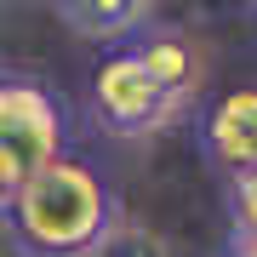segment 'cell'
Wrapping results in <instances>:
<instances>
[{
  "mask_svg": "<svg viewBox=\"0 0 257 257\" xmlns=\"http://www.w3.org/2000/svg\"><path fill=\"white\" fill-rule=\"evenodd\" d=\"M6 217L29 257H80L86 246L109 234V223L120 217V200L92 160L63 155L6 200Z\"/></svg>",
  "mask_w": 257,
  "mask_h": 257,
  "instance_id": "7a4b0ae2",
  "label": "cell"
},
{
  "mask_svg": "<svg viewBox=\"0 0 257 257\" xmlns=\"http://www.w3.org/2000/svg\"><path fill=\"white\" fill-rule=\"evenodd\" d=\"M200 92V52L177 29H143V35L109 46V57L92 69L86 109L109 138H155L172 120L189 114Z\"/></svg>",
  "mask_w": 257,
  "mask_h": 257,
  "instance_id": "6da1fadb",
  "label": "cell"
},
{
  "mask_svg": "<svg viewBox=\"0 0 257 257\" xmlns=\"http://www.w3.org/2000/svg\"><path fill=\"white\" fill-rule=\"evenodd\" d=\"M155 6L160 0H57V12H63V23L74 29V35L109 40V46L143 35L149 18H155Z\"/></svg>",
  "mask_w": 257,
  "mask_h": 257,
  "instance_id": "5b68a950",
  "label": "cell"
},
{
  "mask_svg": "<svg viewBox=\"0 0 257 257\" xmlns=\"http://www.w3.org/2000/svg\"><path fill=\"white\" fill-rule=\"evenodd\" d=\"M80 257H172V246H166V234H155L149 223L114 217V223H109V234H103L97 246H86Z\"/></svg>",
  "mask_w": 257,
  "mask_h": 257,
  "instance_id": "8992f818",
  "label": "cell"
},
{
  "mask_svg": "<svg viewBox=\"0 0 257 257\" xmlns=\"http://www.w3.org/2000/svg\"><path fill=\"white\" fill-rule=\"evenodd\" d=\"M0 257H29L23 240H18V229H12V217H6V200H0Z\"/></svg>",
  "mask_w": 257,
  "mask_h": 257,
  "instance_id": "ba28073f",
  "label": "cell"
},
{
  "mask_svg": "<svg viewBox=\"0 0 257 257\" xmlns=\"http://www.w3.org/2000/svg\"><path fill=\"white\" fill-rule=\"evenodd\" d=\"M69 155V109L35 74H0V200Z\"/></svg>",
  "mask_w": 257,
  "mask_h": 257,
  "instance_id": "3957f363",
  "label": "cell"
},
{
  "mask_svg": "<svg viewBox=\"0 0 257 257\" xmlns=\"http://www.w3.org/2000/svg\"><path fill=\"white\" fill-rule=\"evenodd\" d=\"M229 223L234 240H257V172L229 177Z\"/></svg>",
  "mask_w": 257,
  "mask_h": 257,
  "instance_id": "52a82bcc",
  "label": "cell"
},
{
  "mask_svg": "<svg viewBox=\"0 0 257 257\" xmlns=\"http://www.w3.org/2000/svg\"><path fill=\"white\" fill-rule=\"evenodd\" d=\"M200 149L223 177L257 172V86H234V92L211 97L200 114Z\"/></svg>",
  "mask_w": 257,
  "mask_h": 257,
  "instance_id": "277c9868",
  "label": "cell"
}]
</instances>
